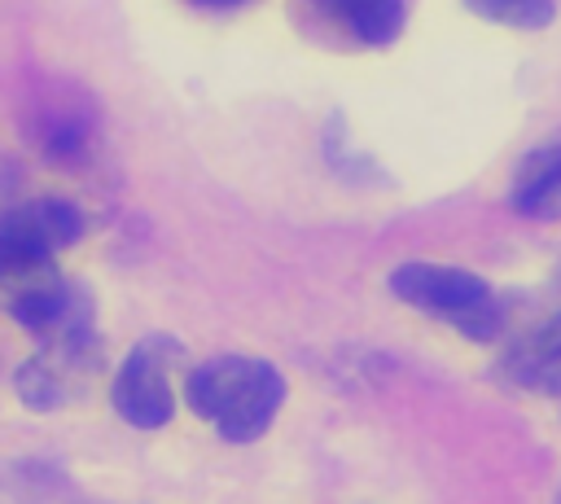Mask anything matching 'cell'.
Listing matches in <instances>:
<instances>
[{
	"mask_svg": "<svg viewBox=\"0 0 561 504\" xmlns=\"http://www.w3.org/2000/svg\"><path fill=\"white\" fill-rule=\"evenodd\" d=\"M197 4H210V9H224V4H241V0H197Z\"/></svg>",
	"mask_w": 561,
	"mask_h": 504,
	"instance_id": "cell-10",
	"label": "cell"
},
{
	"mask_svg": "<svg viewBox=\"0 0 561 504\" xmlns=\"http://www.w3.org/2000/svg\"><path fill=\"white\" fill-rule=\"evenodd\" d=\"M508 206L522 219H543V224L561 219V140L535 149L517 167V180L508 188Z\"/></svg>",
	"mask_w": 561,
	"mask_h": 504,
	"instance_id": "cell-7",
	"label": "cell"
},
{
	"mask_svg": "<svg viewBox=\"0 0 561 504\" xmlns=\"http://www.w3.org/2000/svg\"><path fill=\"white\" fill-rule=\"evenodd\" d=\"M500 373L517 390L561 399V311L548 316L543 324L526 329L522 337H513L500 359Z\"/></svg>",
	"mask_w": 561,
	"mask_h": 504,
	"instance_id": "cell-6",
	"label": "cell"
},
{
	"mask_svg": "<svg viewBox=\"0 0 561 504\" xmlns=\"http://www.w3.org/2000/svg\"><path fill=\"white\" fill-rule=\"evenodd\" d=\"M105 373V351L92 324L39 337V346L18 364L13 390L31 412H57L66 403H79L96 377Z\"/></svg>",
	"mask_w": 561,
	"mask_h": 504,
	"instance_id": "cell-4",
	"label": "cell"
},
{
	"mask_svg": "<svg viewBox=\"0 0 561 504\" xmlns=\"http://www.w3.org/2000/svg\"><path fill=\"white\" fill-rule=\"evenodd\" d=\"M390 294L412 311L451 324L469 342H495L504 333V307L495 289L469 267L451 263H399L390 272Z\"/></svg>",
	"mask_w": 561,
	"mask_h": 504,
	"instance_id": "cell-3",
	"label": "cell"
},
{
	"mask_svg": "<svg viewBox=\"0 0 561 504\" xmlns=\"http://www.w3.org/2000/svg\"><path fill=\"white\" fill-rule=\"evenodd\" d=\"M184 364V342L153 333L140 337L123 364L114 368L110 381V403L114 412L136 425V429H162L175 416V390H171V373Z\"/></svg>",
	"mask_w": 561,
	"mask_h": 504,
	"instance_id": "cell-5",
	"label": "cell"
},
{
	"mask_svg": "<svg viewBox=\"0 0 561 504\" xmlns=\"http://www.w3.org/2000/svg\"><path fill=\"white\" fill-rule=\"evenodd\" d=\"M465 9H473L486 22L513 26V31H543L557 13L552 0H465Z\"/></svg>",
	"mask_w": 561,
	"mask_h": 504,
	"instance_id": "cell-9",
	"label": "cell"
},
{
	"mask_svg": "<svg viewBox=\"0 0 561 504\" xmlns=\"http://www.w3.org/2000/svg\"><path fill=\"white\" fill-rule=\"evenodd\" d=\"M184 403L228 443H254L285 403V377L259 355H215L184 377Z\"/></svg>",
	"mask_w": 561,
	"mask_h": 504,
	"instance_id": "cell-1",
	"label": "cell"
},
{
	"mask_svg": "<svg viewBox=\"0 0 561 504\" xmlns=\"http://www.w3.org/2000/svg\"><path fill=\"white\" fill-rule=\"evenodd\" d=\"M557 504H561V495H557Z\"/></svg>",
	"mask_w": 561,
	"mask_h": 504,
	"instance_id": "cell-11",
	"label": "cell"
},
{
	"mask_svg": "<svg viewBox=\"0 0 561 504\" xmlns=\"http://www.w3.org/2000/svg\"><path fill=\"white\" fill-rule=\"evenodd\" d=\"M320 9L359 44H390L403 31L408 18V0H320Z\"/></svg>",
	"mask_w": 561,
	"mask_h": 504,
	"instance_id": "cell-8",
	"label": "cell"
},
{
	"mask_svg": "<svg viewBox=\"0 0 561 504\" xmlns=\"http://www.w3.org/2000/svg\"><path fill=\"white\" fill-rule=\"evenodd\" d=\"M83 237V215L66 197H31L0 210V307L13 311L57 280V250Z\"/></svg>",
	"mask_w": 561,
	"mask_h": 504,
	"instance_id": "cell-2",
	"label": "cell"
}]
</instances>
